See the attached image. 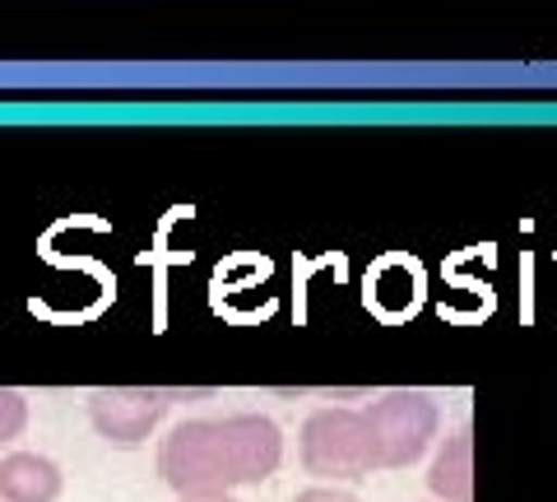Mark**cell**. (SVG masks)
Returning <instances> with one entry per match:
<instances>
[{"label":"cell","instance_id":"4","mask_svg":"<svg viewBox=\"0 0 557 502\" xmlns=\"http://www.w3.org/2000/svg\"><path fill=\"white\" fill-rule=\"evenodd\" d=\"M163 414H168V395L163 391L102 387V391L89 395V419L98 428V438H108L116 446H139L153 428H159Z\"/></svg>","mask_w":557,"mask_h":502},{"label":"cell","instance_id":"2","mask_svg":"<svg viewBox=\"0 0 557 502\" xmlns=\"http://www.w3.org/2000/svg\"><path fill=\"white\" fill-rule=\"evenodd\" d=\"M302 470L317 475L321 483H339V479H362L381 470L376 461V442H372V428H368V414L362 409H344V405H330L307 414L302 424Z\"/></svg>","mask_w":557,"mask_h":502},{"label":"cell","instance_id":"7","mask_svg":"<svg viewBox=\"0 0 557 502\" xmlns=\"http://www.w3.org/2000/svg\"><path fill=\"white\" fill-rule=\"evenodd\" d=\"M428 489L446 502H474V432H469V424H460L437 446V456L428 465Z\"/></svg>","mask_w":557,"mask_h":502},{"label":"cell","instance_id":"9","mask_svg":"<svg viewBox=\"0 0 557 502\" xmlns=\"http://www.w3.org/2000/svg\"><path fill=\"white\" fill-rule=\"evenodd\" d=\"M293 502H358L348 489H339V483H311V489H302Z\"/></svg>","mask_w":557,"mask_h":502},{"label":"cell","instance_id":"3","mask_svg":"<svg viewBox=\"0 0 557 502\" xmlns=\"http://www.w3.org/2000/svg\"><path fill=\"white\" fill-rule=\"evenodd\" d=\"M362 414H368L381 470H405V465H413L442 428L437 401H432L428 391H386Z\"/></svg>","mask_w":557,"mask_h":502},{"label":"cell","instance_id":"10","mask_svg":"<svg viewBox=\"0 0 557 502\" xmlns=\"http://www.w3.org/2000/svg\"><path fill=\"white\" fill-rule=\"evenodd\" d=\"M205 502H237V498H205Z\"/></svg>","mask_w":557,"mask_h":502},{"label":"cell","instance_id":"6","mask_svg":"<svg viewBox=\"0 0 557 502\" xmlns=\"http://www.w3.org/2000/svg\"><path fill=\"white\" fill-rule=\"evenodd\" d=\"M65 489L61 465L42 452L0 456V502H57Z\"/></svg>","mask_w":557,"mask_h":502},{"label":"cell","instance_id":"5","mask_svg":"<svg viewBox=\"0 0 557 502\" xmlns=\"http://www.w3.org/2000/svg\"><path fill=\"white\" fill-rule=\"evenodd\" d=\"M219 432L237 483H265L284 461V432L265 414H228L219 419Z\"/></svg>","mask_w":557,"mask_h":502},{"label":"cell","instance_id":"8","mask_svg":"<svg viewBox=\"0 0 557 502\" xmlns=\"http://www.w3.org/2000/svg\"><path fill=\"white\" fill-rule=\"evenodd\" d=\"M24 424H28V401H24V391L0 387V446L20 438Z\"/></svg>","mask_w":557,"mask_h":502},{"label":"cell","instance_id":"1","mask_svg":"<svg viewBox=\"0 0 557 502\" xmlns=\"http://www.w3.org/2000/svg\"><path fill=\"white\" fill-rule=\"evenodd\" d=\"M159 475L177 502H205V498H228L237 489L228 452H223L219 419H186L163 438L159 446Z\"/></svg>","mask_w":557,"mask_h":502}]
</instances>
